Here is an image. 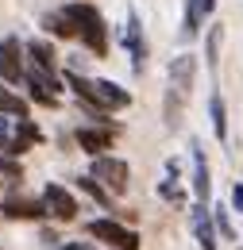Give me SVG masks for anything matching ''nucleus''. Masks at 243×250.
Wrapping results in <instances>:
<instances>
[{"label":"nucleus","mask_w":243,"mask_h":250,"mask_svg":"<svg viewBox=\"0 0 243 250\" xmlns=\"http://www.w3.org/2000/svg\"><path fill=\"white\" fill-rule=\"evenodd\" d=\"M47 212H50L47 200H43V204H39V200H27V196H8V200H4V216L8 219H43Z\"/></svg>","instance_id":"1a4fd4ad"},{"label":"nucleus","mask_w":243,"mask_h":250,"mask_svg":"<svg viewBox=\"0 0 243 250\" xmlns=\"http://www.w3.org/2000/svg\"><path fill=\"white\" fill-rule=\"evenodd\" d=\"M220 23H216L213 31H209V46H205V62H209V69H216V54H220Z\"/></svg>","instance_id":"6ab92c4d"},{"label":"nucleus","mask_w":243,"mask_h":250,"mask_svg":"<svg viewBox=\"0 0 243 250\" xmlns=\"http://www.w3.org/2000/svg\"><path fill=\"white\" fill-rule=\"evenodd\" d=\"M43 200H47L50 216L62 219V223H70V219L77 216V200H73V196H70L62 185H47V188H43Z\"/></svg>","instance_id":"0eeeda50"},{"label":"nucleus","mask_w":243,"mask_h":250,"mask_svg":"<svg viewBox=\"0 0 243 250\" xmlns=\"http://www.w3.org/2000/svg\"><path fill=\"white\" fill-rule=\"evenodd\" d=\"M20 50H27V46H20L16 35L0 39V81H24L27 65H24V58H20Z\"/></svg>","instance_id":"39448f33"},{"label":"nucleus","mask_w":243,"mask_h":250,"mask_svg":"<svg viewBox=\"0 0 243 250\" xmlns=\"http://www.w3.org/2000/svg\"><path fill=\"white\" fill-rule=\"evenodd\" d=\"M0 173H4V177H12V181H20V173H24V169H20L16 154H12V158H8V154H0Z\"/></svg>","instance_id":"412c9836"},{"label":"nucleus","mask_w":243,"mask_h":250,"mask_svg":"<svg viewBox=\"0 0 243 250\" xmlns=\"http://www.w3.org/2000/svg\"><path fill=\"white\" fill-rule=\"evenodd\" d=\"M201 0H185V23H182V35L185 39H193V35L201 31Z\"/></svg>","instance_id":"dca6fc26"},{"label":"nucleus","mask_w":243,"mask_h":250,"mask_svg":"<svg viewBox=\"0 0 243 250\" xmlns=\"http://www.w3.org/2000/svg\"><path fill=\"white\" fill-rule=\"evenodd\" d=\"M4 139H8V120H4V112H0V146H4Z\"/></svg>","instance_id":"393cba45"},{"label":"nucleus","mask_w":243,"mask_h":250,"mask_svg":"<svg viewBox=\"0 0 243 250\" xmlns=\"http://www.w3.org/2000/svg\"><path fill=\"white\" fill-rule=\"evenodd\" d=\"M232 204H236V212H243V185L232 188Z\"/></svg>","instance_id":"5701e85b"},{"label":"nucleus","mask_w":243,"mask_h":250,"mask_svg":"<svg viewBox=\"0 0 243 250\" xmlns=\"http://www.w3.org/2000/svg\"><path fill=\"white\" fill-rule=\"evenodd\" d=\"M27 89H31V100L43 104V108H54V104H58V96L50 93V89H43V85H35V81H27Z\"/></svg>","instance_id":"a211bd4d"},{"label":"nucleus","mask_w":243,"mask_h":250,"mask_svg":"<svg viewBox=\"0 0 243 250\" xmlns=\"http://www.w3.org/2000/svg\"><path fill=\"white\" fill-rule=\"evenodd\" d=\"M213 8H216V0H201V16H213Z\"/></svg>","instance_id":"b1692460"},{"label":"nucleus","mask_w":243,"mask_h":250,"mask_svg":"<svg viewBox=\"0 0 243 250\" xmlns=\"http://www.w3.org/2000/svg\"><path fill=\"white\" fill-rule=\"evenodd\" d=\"M189 223H193V235H197V243H201V250H216V235H213V223L216 219L209 216V208H205V200L189 212Z\"/></svg>","instance_id":"9d476101"},{"label":"nucleus","mask_w":243,"mask_h":250,"mask_svg":"<svg viewBox=\"0 0 243 250\" xmlns=\"http://www.w3.org/2000/svg\"><path fill=\"white\" fill-rule=\"evenodd\" d=\"M213 219H216V227H220L224 239H236V227H232V219H228V208H216Z\"/></svg>","instance_id":"aec40b11"},{"label":"nucleus","mask_w":243,"mask_h":250,"mask_svg":"<svg viewBox=\"0 0 243 250\" xmlns=\"http://www.w3.org/2000/svg\"><path fill=\"white\" fill-rule=\"evenodd\" d=\"M158 192H162L166 200H182V188H178V185H170V181H162V185H158Z\"/></svg>","instance_id":"4be33fe9"},{"label":"nucleus","mask_w":243,"mask_h":250,"mask_svg":"<svg viewBox=\"0 0 243 250\" xmlns=\"http://www.w3.org/2000/svg\"><path fill=\"white\" fill-rule=\"evenodd\" d=\"M62 12L73 20L81 42L89 46L97 58H104V54H108V27H104V16H100L93 4H70V8H62Z\"/></svg>","instance_id":"f03ea898"},{"label":"nucleus","mask_w":243,"mask_h":250,"mask_svg":"<svg viewBox=\"0 0 243 250\" xmlns=\"http://www.w3.org/2000/svg\"><path fill=\"white\" fill-rule=\"evenodd\" d=\"M89 235L100 239V243H108V247H116V250H139V235L131 227H120L116 219H93Z\"/></svg>","instance_id":"7ed1b4c3"},{"label":"nucleus","mask_w":243,"mask_h":250,"mask_svg":"<svg viewBox=\"0 0 243 250\" xmlns=\"http://www.w3.org/2000/svg\"><path fill=\"white\" fill-rule=\"evenodd\" d=\"M35 143H43V131L31 124V120H20V127H16V139H12V143H4V150L20 158L24 150H31Z\"/></svg>","instance_id":"f8f14e48"},{"label":"nucleus","mask_w":243,"mask_h":250,"mask_svg":"<svg viewBox=\"0 0 243 250\" xmlns=\"http://www.w3.org/2000/svg\"><path fill=\"white\" fill-rule=\"evenodd\" d=\"M112 135H116V127L108 131V127H77V146L85 150V154H104V150H112Z\"/></svg>","instance_id":"6e6552de"},{"label":"nucleus","mask_w":243,"mask_h":250,"mask_svg":"<svg viewBox=\"0 0 243 250\" xmlns=\"http://www.w3.org/2000/svg\"><path fill=\"white\" fill-rule=\"evenodd\" d=\"M62 250H89V247H81V243H73V247H62Z\"/></svg>","instance_id":"a878e982"},{"label":"nucleus","mask_w":243,"mask_h":250,"mask_svg":"<svg viewBox=\"0 0 243 250\" xmlns=\"http://www.w3.org/2000/svg\"><path fill=\"white\" fill-rule=\"evenodd\" d=\"M27 54H31V62L35 65H43V69H54V50H50V42H43V39H31L27 42Z\"/></svg>","instance_id":"2eb2a0df"},{"label":"nucleus","mask_w":243,"mask_h":250,"mask_svg":"<svg viewBox=\"0 0 243 250\" xmlns=\"http://www.w3.org/2000/svg\"><path fill=\"white\" fill-rule=\"evenodd\" d=\"M0 112H4V116H16V120H27V100L8 93V89L0 85Z\"/></svg>","instance_id":"4468645a"},{"label":"nucleus","mask_w":243,"mask_h":250,"mask_svg":"<svg viewBox=\"0 0 243 250\" xmlns=\"http://www.w3.org/2000/svg\"><path fill=\"white\" fill-rule=\"evenodd\" d=\"M209 116H213V131H216V139L224 143V139H228V108H224V96H220V93L209 96Z\"/></svg>","instance_id":"ddd939ff"},{"label":"nucleus","mask_w":243,"mask_h":250,"mask_svg":"<svg viewBox=\"0 0 243 250\" xmlns=\"http://www.w3.org/2000/svg\"><path fill=\"white\" fill-rule=\"evenodd\" d=\"M93 177L104 181V185L120 196V192H127V162L108 158V154H97V158H93Z\"/></svg>","instance_id":"20e7f679"},{"label":"nucleus","mask_w":243,"mask_h":250,"mask_svg":"<svg viewBox=\"0 0 243 250\" xmlns=\"http://www.w3.org/2000/svg\"><path fill=\"white\" fill-rule=\"evenodd\" d=\"M193 73H197V58L193 54H182L170 62V93H166V124L178 127L182 124V108L189 93H193Z\"/></svg>","instance_id":"f257e3e1"},{"label":"nucleus","mask_w":243,"mask_h":250,"mask_svg":"<svg viewBox=\"0 0 243 250\" xmlns=\"http://www.w3.org/2000/svg\"><path fill=\"white\" fill-rule=\"evenodd\" d=\"M123 42H127V50H131V69L143 73V65H147V42H143V27H139V16H135V12H127Z\"/></svg>","instance_id":"423d86ee"},{"label":"nucleus","mask_w":243,"mask_h":250,"mask_svg":"<svg viewBox=\"0 0 243 250\" xmlns=\"http://www.w3.org/2000/svg\"><path fill=\"white\" fill-rule=\"evenodd\" d=\"M77 185H81V192H89V196L97 200V204H100V208H108V204H112V196L100 188V181H97L93 173H89V177H77Z\"/></svg>","instance_id":"f3484780"},{"label":"nucleus","mask_w":243,"mask_h":250,"mask_svg":"<svg viewBox=\"0 0 243 250\" xmlns=\"http://www.w3.org/2000/svg\"><path fill=\"white\" fill-rule=\"evenodd\" d=\"M189 150H193V192H197V200H209L213 181H209V162H205V150H201V143H193Z\"/></svg>","instance_id":"9b49d317"}]
</instances>
